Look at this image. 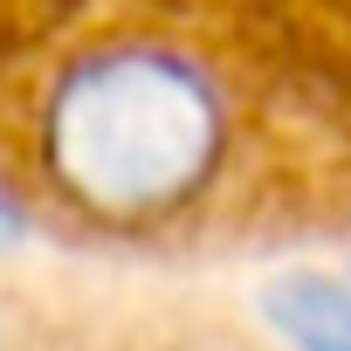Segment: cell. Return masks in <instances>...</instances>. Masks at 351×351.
Listing matches in <instances>:
<instances>
[{
  "instance_id": "cell-2",
  "label": "cell",
  "mask_w": 351,
  "mask_h": 351,
  "mask_svg": "<svg viewBox=\"0 0 351 351\" xmlns=\"http://www.w3.org/2000/svg\"><path fill=\"white\" fill-rule=\"evenodd\" d=\"M269 324L296 344V351H351V289L330 276H282L269 289Z\"/></svg>"
},
{
  "instance_id": "cell-1",
  "label": "cell",
  "mask_w": 351,
  "mask_h": 351,
  "mask_svg": "<svg viewBox=\"0 0 351 351\" xmlns=\"http://www.w3.org/2000/svg\"><path fill=\"white\" fill-rule=\"evenodd\" d=\"M0 228L255 248L351 228V0H0Z\"/></svg>"
}]
</instances>
